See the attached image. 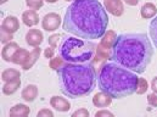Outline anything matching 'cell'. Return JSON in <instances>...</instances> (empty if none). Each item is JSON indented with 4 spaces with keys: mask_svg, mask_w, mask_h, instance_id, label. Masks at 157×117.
<instances>
[{
    "mask_svg": "<svg viewBox=\"0 0 157 117\" xmlns=\"http://www.w3.org/2000/svg\"><path fill=\"white\" fill-rule=\"evenodd\" d=\"M63 29L79 38L101 39L109 26V16L99 0H75L67 7Z\"/></svg>",
    "mask_w": 157,
    "mask_h": 117,
    "instance_id": "cell-1",
    "label": "cell"
},
{
    "mask_svg": "<svg viewBox=\"0 0 157 117\" xmlns=\"http://www.w3.org/2000/svg\"><path fill=\"white\" fill-rule=\"evenodd\" d=\"M154 56V48L145 33L119 34L112 48L111 60L138 75L146 71Z\"/></svg>",
    "mask_w": 157,
    "mask_h": 117,
    "instance_id": "cell-2",
    "label": "cell"
},
{
    "mask_svg": "<svg viewBox=\"0 0 157 117\" xmlns=\"http://www.w3.org/2000/svg\"><path fill=\"white\" fill-rule=\"evenodd\" d=\"M60 89L67 98L78 99L88 95L95 88L98 75L91 62H66L57 70Z\"/></svg>",
    "mask_w": 157,
    "mask_h": 117,
    "instance_id": "cell-3",
    "label": "cell"
},
{
    "mask_svg": "<svg viewBox=\"0 0 157 117\" xmlns=\"http://www.w3.org/2000/svg\"><path fill=\"white\" fill-rule=\"evenodd\" d=\"M138 80V73L119 66L116 62L104 64L98 75L99 88L113 99H122L134 94Z\"/></svg>",
    "mask_w": 157,
    "mask_h": 117,
    "instance_id": "cell-4",
    "label": "cell"
},
{
    "mask_svg": "<svg viewBox=\"0 0 157 117\" xmlns=\"http://www.w3.org/2000/svg\"><path fill=\"white\" fill-rule=\"evenodd\" d=\"M96 46L98 44L86 39L72 36H63L59 45V55L66 62H91L96 53Z\"/></svg>",
    "mask_w": 157,
    "mask_h": 117,
    "instance_id": "cell-5",
    "label": "cell"
},
{
    "mask_svg": "<svg viewBox=\"0 0 157 117\" xmlns=\"http://www.w3.org/2000/svg\"><path fill=\"white\" fill-rule=\"evenodd\" d=\"M60 25H61V17L56 12L46 14L43 17V21H41V27L46 32H54V31L59 29Z\"/></svg>",
    "mask_w": 157,
    "mask_h": 117,
    "instance_id": "cell-6",
    "label": "cell"
},
{
    "mask_svg": "<svg viewBox=\"0 0 157 117\" xmlns=\"http://www.w3.org/2000/svg\"><path fill=\"white\" fill-rule=\"evenodd\" d=\"M104 7L106 9L107 12L111 15L119 17L124 12V6L122 0H104Z\"/></svg>",
    "mask_w": 157,
    "mask_h": 117,
    "instance_id": "cell-7",
    "label": "cell"
},
{
    "mask_svg": "<svg viewBox=\"0 0 157 117\" xmlns=\"http://www.w3.org/2000/svg\"><path fill=\"white\" fill-rule=\"evenodd\" d=\"M50 105H51V107H54L59 112H67L71 109L70 101L62 96H59V95H54L52 98H50Z\"/></svg>",
    "mask_w": 157,
    "mask_h": 117,
    "instance_id": "cell-8",
    "label": "cell"
},
{
    "mask_svg": "<svg viewBox=\"0 0 157 117\" xmlns=\"http://www.w3.org/2000/svg\"><path fill=\"white\" fill-rule=\"evenodd\" d=\"M43 39H44V36L40 32V29H36V28L29 29L26 34V43L32 48L40 46V44L43 43Z\"/></svg>",
    "mask_w": 157,
    "mask_h": 117,
    "instance_id": "cell-9",
    "label": "cell"
},
{
    "mask_svg": "<svg viewBox=\"0 0 157 117\" xmlns=\"http://www.w3.org/2000/svg\"><path fill=\"white\" fill-rule=\"evenodd\" d=\"M112 96L110 94H107L106 92H100V93H96L93 98V104L96 106V107H107L112 104Z\"/></svg>",
    "mask_w": 157,
    "mask_h": 117,
    "instance_id": "cell-10",
    "label": "cell"
},
{
    "mask_svg": "<svg viewBox=\"0 0 157 117\" xmlns=\"http://www.w3.org/2000/svg\"><path fill=\"white\" fill-rule=\"evenodd\" d=\"M18 49H20V45L17 43H15V41H10V43L5 44V46L1 50V57H2V60L6 61V62H11L13 55L16 54V51Z\"/></svg>",
    "mask_w": 157,
    "mask_h": 117,
    "instance_id": "cell-11",
    "label": "cell"
},
{
    "mask_svg": "<svg viewBox=\"0 0 157 117\" xmlns=\"http://www.w3.org/2000/svg\"><path fill=\"white\" fill-rule=\"evenodd\" d=\"M1 28L7 31L9 33H16L20 29V21L16 16H7L4 18L2 23H1Z\"/></svg>",
    "mask_w": 157,
    "mask_h": 117,
    "instance_id": "cell-12",
    "label": "cell"
},
{
    "mask_svg": "<svg viewBox=\"0 0 157 117\" xmlns=\"http://www.w3.org/2000/svg\"><path fill=\"white\" fill-rule=\"evenodd\" d=\"M39 15L36 10H26L22 14V22L23 25H26L27 27H34L39 23Z\"/></svg>",
    "mask_w": 157,
    "mask_h": 117,
    "instance_id": "cell-13",
    "label": "cell"
},
{
    "mask_svg": "<svg viewBox=\"0 0 157 117\" xmlns=\"http://www.w3.org/2000/svg\"><path fill=\"white\" fill-rule=\"evenodd\" d=\"M117 37H118L117 33H116L115 31L109 29V31H106V33L101 37V40H100L99 45L102 46V48H105V49L112 50V48H113V45H115V43H116Z\"/></svg>",
    "mask_w": 157,
    "mask_h": 117,
    "instance_id": "cell-14",
    "label": "cell"
},
{
    "mask_svg": "<svg viewBox=\"0 0 157 117\" xmlns=\"http://www.w3.org/2000/svg\"><path fill=\"white\" fill-rule=\"evenodd\" d=\"M111 54H112V50L105 49L98 44L96 53H95L94 59L91 60V64H99V62H105L107 60H111Z\"/></svg>",
    "mask_w": 157,
    "mask_h": 117,
    "instance_id": "cell-15",
    "label": "cell"
},
{
    "mask_svg": "<svg viewBox=\"0 0 157 117\" xmlns=\"http://www.w3.org/2000/svg\"><path fill=\"white\" fill-rule=\"evenodd\" d=\"M29 55H31V51H28V50H26V49H23V48H20V49L16 51V54L13 55L11 62L15 64V65H20L21 67H23V66L27 64V61H28V59H29Z\"/></svg>",
    "mask_w": 157,
    "mask_h": 117,
    "instance_id": "cell-16",
    "label": "cell"
},
{
    "mask_svg": "<svg viewBox=\"0 0 157 117\" xmlns=\"http://www.w3.org/2000/svg\"><path fill=\"white\" fill-rule=\"evenodd\" d=\"M21 95H22V99H23L25 101L32 103V101H34V100L37 99V96H38V87L34 85V84H28V85H26V87L23 88Z\"/></svg>",
    "mask_w": 157,
    "mask_h": 117,
    "instance_id": "cell-17",
    "label": "cell"
},
{
    "mask_svg": "<svg viewBox=\"0 0 157 117\" xmlns=\"http://www.w3.org/2000/svg\"><path fill=\"white\" fill-rule=\"evenodd\" d=\"M140 15L145 20H150V18H154L157 15V7L155 4L152 2H146L141 6V10H140Z\"/></svg>",
    "mask_w": 157,
    "mask_h": 117,
    "instance_id": "cell-18",
    "label": "cell"
},
{
    "mask_svg": "<svg viewBox=\"0 0 157 117\" xmlns=\"http://www.w3.org/2000/svg\"><path fill=\"white\" fill-rule=\"evenodd\" d=\"M31 110L27 105L25 104H17L11 107L10 110V116L11 117H26L29 115Z\"/></svg>",
    "mask_w": 157,
    "mask_h": 117,
    "instance_id": "cell-19",
    "label": "cell"
},
{
    "mask_svg": "<svg viewBox=\"0 0 157 117\" xmlns=\"http://www.w3.org/2000/svg\"><path fill=\"white\" fill-rule=\"evenodd\" d=\"M21 87V79H13V80H9L5 82L4 87H2V93L5 95H11L13 93H16L18 90V88Z\"/></svg>",
    "mask_w": 157,
    "mask_h": 117,
    "instance_id": "cell-20",
    "label": "cell"
},
{
    "mask_svg": "<svg viewBox=\"0 0 157 117\" xmlns=\"http://www.w3.org/2000/svg\"><path fill=\"white\" fill-rule=\"evenodd\" d=\"M39 56H40V48H39V46H37V48H33V49L31 50V55H29V59H28L27 64H26V65L22 67V70H23V71H28V70H31V68L34 66V64L38 61Z\"/></svg>",
    "mask_w": 157,
    "mask_h": 117,
    "instance_id": "cell-21",
    "label": "cell"
},
{
    "mask_svg": "<svg viewBox=\"0 0 157 117\" xmlns=\"http://www.w3.org/2000/svg\"><path fill=\"white\" fill-rule=\"evenodd\" d=\"M21 77L20 71L15 70V68H7L1 73V79L4 82H9V80H13V79H18Z\"/></svg>",
    "mask_w": 157,
    "mask_h": 117,
    "instance_id": "cell-22",
    "label": "cell"
},
{
    "mask_svg": "<svg viewBox=\"0 0 157 117\" xmlns=\"http://www.w3.org/2000/svg\"><path fill=\"white\" fill-rule=\"evenodd\" d=\"M65 64H66V61H65L60 55H59V56H54V57L50 59V61H49V66H50V68L54 70V71L60 70Z\"/></svg>",
    "mask_w": 157,
    "mask_h": 117,
    "instance_id": "cell-23",
    "label": "cell"
},
{
    "mask_svg": "<svg viewBox=\"0 0 157 117\" xmlns=\"http://www.w3.org/2000/svg\"><path fill=\"white\" fill-rule=\"evenodd\" d=\"M147 89H149V83H147V80L145 79V78H139V80H138V85H136V94H139V95H143V94H145L146 92H147Z\"/></svg>",
    "mask_w": 157,
    "mask_h": 117,
    "instance_id": "cell-24",
    "label": "cell"
},
{
    "mask_svg": "<svg viewBox=\"0 0 157 117\" xmlns=\"http://www.w3.org/2000/svg\"><path fill=\"white\" fill-rule=\"evenodd\" d=\"M150 37L152 39V41H154V44H155V46L157 48V16L154 17V20L151 21V23H150Z\"/></svg>",
    "mask_w": 157,
    "mask_h": 117,
    "instance_id": "cell-25",
    "label": "cell"
},
{
    "mask_svg": "<svg viewBox=\"0 0 157 117\" xmlns=\"http://www.w3.org/2000/svg\"><path fill=\"white\" fill-rule=\"evenodd\" d=\"M45 0H26V5L31 9V10H39L40 7H43Z\"/></svg>",
    "mask_w": 157,
    "mask_h": 117,
    "instance_id": "cell-26",
    "label": "cell"
},
{
    "mask_svg": "<svg viewBox=\"0 0 157 117\" xmlns=\"http://www.w3.org/2000/svg\"><path fill=\"white\" fill-rule=\"evenodd\" d=\"M63 36H61V34H52V36H50L49 37V45L51 46V48H54V49H56V48H59V45H60V39L62 38Z\"/></svg>",
    "mask_w": 157,
    "mask_h": 117,
    "instance_id": "cell-27",
    "label": "cell"
},
{
    "mask_svg": "<svg viewBox=\"0 0 157 117\" xmlns=\"http://www.w3.org/2000/svg\"><path fill=\"white\" fill-rule=\"evenodd\" d=\"M12 39H13V34H12V33H9L7 31H5V29L1 28V32H0V40H1L2 44H7V43L12 41Z\"/></svg>",
    "mask_w": 157,
    "mask_h": 117,
    "instance_id": "cell-28",
    "label": "cell"
},
{
    "mask_svg": "<svg viewBox=\"0 0 157 117\" xmlns=\"http://www.w3.org/2000/svg\"><path fill=\"white\" fill-rule=\"evenodd\" d=\"M147 104L151 107H157V94L156 93H151L147 95Z\"/></svg>",
    "mask_w": 157,
    "mask_h": 117,
    "instance_id": "cell-29",
    "label": "cell"
},
{
    "mask_svg": "<svg viewBox=\"0 0 157 117\" xmlns=\"http://www.w3.org/2000/svg\"><path fill=\"white\" fill-rule=\"evenodd\" d=\"M72 117H89V111L86 109H79L72 114Z\"/></svg>",
    "mask_w": 157,
    "mask_h": 117,
    "instance_id": "cell-30",
    "label": "cell"
},
{
    "mask_svg": "<svg viewBox=\"0 0 157 117\" xmlns=\"http://www.w3.org/2000/svg\"><path fill=\"white\" fill-rule=\"evenodd\" d=\"M38 117H54V112L49 109H43L38 112Z\"/></svg>",
    "mask_w": 157,
    "mask_h": 117,
    "instance_id": "cell-31",
    "label": "cell"
},
{
    "mask_svg": "<svg viewBox=\"0 0 157 117\" xmlns=\"http://www.w3.org/2000/svg\"><path fill=\"white\" fill-rule=\"evenodd\" d=\"M54 54H55V49L51 48V46H49V48H46V49L44 50V56H45L46 59H49V60L54 57Z\"/></svg>",
    "mask_w": 157,
    "mask_h": 117,
    "instance_id": "cell-32",
    "label": "cell"
},
{
    "mask_svg": "<svg viewBox=\"0 0 157 117\" xmlns=\"http://www.w3.org/2000/svg\"><path fill=\"white\" fill-rule=\"evenodd\" d=\"M113 117V114L112 112H110L109 110H100V111H98L96 114H95V117Z\"/></svg>",
    "mask_w": 157,
    "mask_h": 117,
    "instance_id": "cell-33",
    "label": "cell"
},
{
    "mask_svg": "<svg viewBox=\"0 0 157 117\" xmlns=\"http://www.w3.org/2000/svg\"><path fill=\"white\" fill-rule=\"evenodd\" d=\"M151 89L154 90V93L157 94V76L155 78H152V80H151Z\"/></svg>",
    "mask_w": 157,
    "mask_h": 117,
    "instance_id": "cell-34",
    "label": "cell"
},
{
    "mask_svg": "<svg viewBox=\"0 0 157 117\" xmlns=\"http://www.w3.org/2000/svg\"><path fill=\"white\" fill-rule=\"evenodd\" d=\"M124 2L128 4L129 6H135V5H138L139 0H124Z\"/></svg>",
    "mask_w": 157,
    "mask_h": 117,
    "instance_id": "cell-35",
    "label": "cell"
},
{
    "mask_svg": "<svg viewBox=\"0 0 157 117\" xmlns=\"http://www.w3.org/2000/svg\"><path fill=\"white\" fill-rule=\"evenodd\" d=\"M45 1H46V2H49V4H55L57 0H45Z\"/></svg>",
    "mask_w": 157,
    "mask_h": 117,
    "instance_id": "cell-36",
    "label": "cell"
},
{
    "mask_svg": "<svg viewBox=\"0 0 157 117\" xmlns=\"http://www.w3.org/2000/svg\"><path fill=\"white\" fill-rule=\"evenodd\" d=\"M9 0H0V4H5V2H7Z\"/></svg>",
    "mask_w": 157,
    "mask_h": 117,
    "instance_id": "cell-37",
    "label": "cell"
},
{
    "mask_svg": "<svg viewBox=\"0 0 157 117\" xmlns=\"http://www.w3.org/2000/svg\"><path fill=\"white\" fill-rule=\"evenodd\" d=\"M65 1H75V0H65Z\"/></svg>",
    "mask_w": 157,
    "mask_h": 117,
    "instance_id": "cell-38",
    "label": "cell"
}]
</instances>
